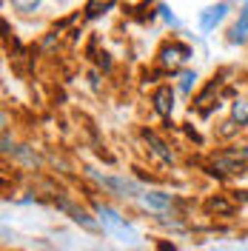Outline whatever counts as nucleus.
Wrapping results in <instances>:
<instances>
[{"label": "nucleus", "mask_w": 248, "mask_h": 251, "mask_svg": "<svg viewBox=\"0 0 248 251\" xmlns=\"http://www.w3.org/2000/svg\"><path fill=\"white\" fill-rule=\"evenodd\" d=\"M146 140H149V143H151V146H154V151H157V154H160V157H163L166 163H171V154H169V151H166V146H163V143L157 140L154 134H149V131H146Z\"/></svg>", "instance_id": "nucleus-10"}, {"label": "nucleus", "mask_w": 248, "mask_h": 251, "mask_svg": "<svg viewBox=\"0 0 248 251\" xmlns=\"http://www.w3.org/2000/svg\"><path fill=\"white\" fill-rule=\"evenodd\" d=\"M188 57V49L186 46H171L163 51V60L166 63H177V60H186Z\"/></svg>", "instance_id": "nucleus-7"}, {"label": "nucleus", "mask_w": 248, "mask_h": 251, "mask_svg": "<svg viewBox=\"0 0 248 251\" xmlns=\"http://www.w3.org/2000/svg\"><path fill=\"white\" fill-rule=\"evenodd\" d=\"M154 109L160 111V114H171V109H174V94H171L169 86L154 92Z\"/></svg>", "instance_id": "nucleus-3"}, {"label": "nucleus", "mask_w": 248, "mask_h": 251, "mask_svg": "<svg viewBox=\"0 0 248 251\" xmlns=\"http://www.w3.org/2000/svg\"><path fill=\"white\" fill-rule=\"evenodd\" d=\"M248 37V3L243 6V12H240V20L231 26V40L237 43V40H246Z\"/></svg>", "instance_id": "nucleus-6"}, {"label": "nucleus", "mask_w": 248, "mask_h": 251, "mask_svg": "<svg viewBox=\"0 0 248 251\" xmlns=\"http://www.w3.org/2000/svg\"><path fill=\"white\" fill-rule=\"evenodd\" d=\"M103 183L111 188V191H117V194H137V183H131V180H123V177H103Z\"/></svg>", "instance_id": "nucleus-4"}, {"label": "nucleus", "mask_w": 248, "mask_h": 251, "mask_svg": "<svg viewBox=\"0 0 248 251\" xmlns=\"http://www.w3.org/2000/svg\"><path fill=\"white\" fill-rule=\"evenodd\" d=\"M12 6H15L17 12H26L29 15V12H34L40 6V0H12Z\"/></svg>", "instance_id": "nucleus-11"}, {"label": "nucleus", "mask_w": 248, "mask_h": 251, "mask_svg": "<svg viewBox=\"0 0 248 251\" xmlns=\"http://www.w3.org/2000/svg\"><path fill=\"white\" fill-rule=\"evenodd\" d=\"M225 12H228V3H214V6H208V9H202L200 12V29L202 31H214L217 23L225 17Z\"/></svg>", "instance_id": "nucleus-2"}, {"label": "nucleus", "mask_w": 248, "mask_h": 251, "mask_svg": "<svg viewBox=\"0 0 248 251\" xmlns=\"http://www.w3.org/2000/svg\"><path fill=\"white\" fill-rule=\"evenodd\" d=\"M97 217H100V223H103V228H106L109 234H114L117 240H123V243H137V231H134L114 208H109V205H97Z\"/></svg>", "instance_id": "nucleus-1"}, {"label": "nucleus", "mask_w": 248, "mask_h": 251, "mask_svg": "<svg viewBox=\"0 0 248 251\" xmlns=\"http://www.w3.org/2000/svg\"><path fill=\"white\" fill-rule=\"evenodd\" d=\"M194 80H197V75H194V72H186V75H183V83H180V89H183V92H188Z\"/></svg>", "instance_id": "nucleus-12"}, {"label": "nucleus", "mask_w": 248, "mask_h": 251, "mask_svg": "<svg viewBox=\"0 0 248 251\" xmlns=\"http://www.w3.org/2000/svg\"><path fill=\"white\" fill-rule=\"evenodd\" d=\"M169 203H171V197H169V194H163V191H146V194H143V205L157 208V211L169 208Z\"/></svg>", "instance_id": "nucleus-5"}, {"label": "nucleus", "mask_w": 248, "mask_h": 251, "mask_svg": "<svg viewBox=\"0 0 248 251\" xmlns=\"http://www.w3.org/2000/svg\"><path fill=\"white\" fill-rule=\"evenodd\" d=\"M111 6H114V0H89L86 12H89V17H97L100 12H109Z\"/></svg>", "instance_id": "nucleus-8"}, {"label": "nucleus", "mask_w": 248, "mask_h": 251, "mask_svg": "<svg viewBox=\"0 0 248 251\" xmlns=\"http://www.w3.org/2000/svg\"><path fill=\"white\" fill-rule=\"evenodd\" d=\"M231 117H234V120H237L240 126H246V123H248V100H237V103H234Z\"/></svg>", "instance_id": "nucleus-9"}]
</instances>
